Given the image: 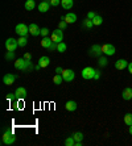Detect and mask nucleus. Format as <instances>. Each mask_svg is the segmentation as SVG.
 Here are the masks:
<instances>
[{
  "instance_id": "f257e3e1",
  "label": "nucleus",
  "mask_w": 132,
  "mask_h": 146,
  "mask_svg": "<svg viewBox=\"0 0 132 146\" xmlns=\"http://www.w3.org/2000/svg\"><path fill=\"white\" fill-rule=\"evenodd\" d=\"M15 67L17 70H21V71H32L33 67H32V62L29 59H25V58H19L15 62Z\"/></svg>"
},
{
  "instance_id": "f03ea898",
  "label": "nucleus",
  "mask_w": 132,
  "mask_h": 146,
  "mask_svg": "<svg viewBox=\"0 0 132 146\" xmlns=\"http://www.w3.org/2000/svg\"><path fill=\"white\" fill-rule=\"evenodd\" d=\"M1 142L4 145H12L16 142V136H15L12 130L9 128H4L3 129V136H1Z\"/></svg>"
},
{
  "instance_id": "7ed1b4c3",
  "label": "nucleus",
  "mask_w": 132,
  "mask_h": 146,
  "mask_svg": "<svg viewBox=\"0 0 132 146\" xmlns=\"http://www.w3.org/2000/svg\"><path fill=\"white\" fill-rule=\"evenodd\" d=\"M15 32H16L20 37H27V34L29 33V27L25 24H17L15 28Z\"/></svg>"
},
{
  "instance_id": "20e7f679",
  "label": "nucleus",
  "mask_w": 132,
  "mask_h": 146,
  "mask_svg": "<svg viewBox=\"0 0 132 146\" xmlns=\"http://www.w3.org/2000/svg\"><path fill=\"white\" fill-rule=\"evenodd\" d=\"M50 38L53 42H57V44H60V42H62V40H64V33H62V29H56V31H53V33L50 34Z\"/></svg>"
},
{
  "instance_id": "39448f33",
  "label": "nucleus",
  "mask_w": 132,
  "mask_h": 146,
  "mask_svg": "<svg viewBox=\"0 0 132 146\" xmlns=\"http://www.w3.org/2000/svg\"><path fill=\"white\" fill-rule=\"evenodd\" d=\"M17 46H19V42L15 38H8L5 41V49H7V51H16Z\"/></svg>"
},
{
  "instance_id": "423d86ee",
  "label": "nucleus",
  "mask_w": 132,
  "mask_h": 146,
  "mask_svg": "<svg viewBox=\"0 0 132 146\" xmlns=\"http://www.w3.org/2000/svg\"><path fill=\"white\" fill-rule=\"evenodd\" d=\"M95 71L96 70H94L92 67H85L83 70H82V78L83 79H94V75H95Z\"/></svg>"
},
{
  "instance_id": "0eeeda50",
  "label": "nucleus",
  "mask_w": 132,
  "mask_h": 146,
  "mask_svg": "<svg viewBox=\"0 0 132 146\" xmlns=\"http://www.w3.org/2000/svg\"><path fill=\"white\" fill-rule=\"evenodd\" d=\"M115 51H116L115 46L111 45V44H105L103 46H102V53L106 54V55H114L115 54Z\"/></svg>"
},
{
  "instance_id": "6e6552de",
  "label": "nucleus",
  "mask_w": 132,
  "mask_h": 146,
  "mask_svg": "<svg viewBox=\"0 0 132 146\" xmlns=\"http://www.w3.org/2000/svg\"><path fill=\"white\" fill-rule=\"evenodd\" d=\"M17 79V75L15 74H5L3 76V83L7 86H12L15 83V80Z\"/></svg>"
},
{
  "instance_id": "1a4fd4ad",
  "label": "nucleus",
  "mask_w": 132,
  "mask_h": 146,
  "mask_svg": "<svg viewBox=\"0 0 132 146\" xmlns=\"http://www.w3.org/2000/svg\"><path fill=\"white\" fill-rule=\"evenodd\" d=\"M62 76H64L65 82H71L75 76V72L73 71V70H70V68H66V70L62 71Z\"/></svg>"
},
{
  "instance_id": "9d476101",
  "label": "nucleus",
  "mask_w": 132,
  "mask_h": 146,
  "mask_svg": "<svg viewBox=\"0 0 132 146\" xmlns=\"http://www.w3.org/2000/svg\"><path fill=\"white\" fill-rule=\"evenodd\" d=\"M88 54L91 57H102V46L99 45H92L90 48V53Z\"/></svg>"
},
{
  "instance_id": "9b49d317",
  "label": "nucleus",
  "mask_w": 132,
  "mask_h": 146,
  "mask_svg": "<svg viewBox=\"0 0 132 146\" xmlns=\"http://www.w3.org/2000/svg\"><path fill=\"white\" fill-rule=\"evenodd\" d=\"M29 33H31L33 37H37V36H40L41 29L38 28L37 24H31L29 25Z\"/></svg>"
},
{
  "instance_id": "f8f14e48",
  "label": "nucleus",
  "mask_w": 132,
  "mask_h": 146,
  "mask_svg": "<svg viewBox=\"0 0 132 146\" xmlns=\"http://www.w3.org/2000/svg\"><path fill=\"white\" fill-rule=\"evenodd\" d=\"M49 8H50V3H49V1H46V0L41 1V3L38 4V11H40V12H42V13L48 12V11H49Z\"/></svg>"
},
{
  "instance_id": "ddd939ff",
  "label": "nucleus",
  "mask_w": 132,
  "mask_h": 146,
  "mask_svg": "<svg viewBox=\"0 0 132 146\" xmlns=\"http://www.w3.org/2000/svg\"><path fill=\"white\" fill-rule=\"evenodd\" d=\"M15 95H16L17 99H25L27 98V90L24 87H19V88L15 91Z\"/></svg>"
},
{
  "instance_id": "4468645a",
  "label": "nucleus",
  "mask_w": 132,
  "mask_h": 146,
  "mask_svg": "<svg viewBox=\"0 0 132 146\" xmlns=\"http://www.w3.org/2000/svg\"><path fill=\"white\" fill-rule=\"evenodd\" d=\"M49 63H50V58L46 57V55H44V57H41L40 59H38V65H40L41 68L48 67V66H49Z\"/></svg>"
},
{
  "instance_id": "2eb2a0df",
  "label": "nucleus",
  "mask_w": 132,
  "mask_h": 146,
  "mask_svg": "<svg viewBox=\"0 0 132 146\" xmlns=\"http://www.w3.org/2000/svg\"><path fill=\"white\" fill-rule=\"evenodd\" d=\"M77 103L74 102V100H69V102H66V104H65V108H66V111H69V112H74L75 109H77Z\"/></svg>"
},
{
  "instance_id": "dca6fc26",
  "label": "nucleus",
  "mask_w": 132,
  "mask_h": 146,
  "mask_svg": "<svg viewBox=\"0 0 132 146\" xmlns=\"http://www.w3.org/2000/svg\"><path fill=\"white\" fill-rule=\"evenodd\" d=\"M64 21H66L68 24H74L75 21H77V15L75 13H66L65 15V20Z\"/></svg>"
},
{
  "instance_id": "f3484780",
  "label": "nucleus",
  "mask_w": 132,
  "mask_h": 146,
  "mask_svg": "<svg viewBox=\"0 0 132 146\" xmlns=\"http://www.w3.org/2000/svg\"><path fill=\"white\" fill-rule=\"evenodd\" d=\"M115 67L118 70H124L125 67H128V62L125 61V59H118L115 62Z\"/></svg>"
},
{
  "instance_id": "a211bd4d",
  "label": "nucleus",
  "mask_w": 132,
  "mask_h": 146,
  "mask_svg": "<svg viewBox=\"0 0 132 146\" xmlns=\"http://www.w3.org/2000/svg\"><path fill=\"white\" fill-rule=\"evenodd\" d=\"M122 96L124 100H127V102H128V100H132V88H129V87L124 88L122 92Z\"/></svg>"
},
{
  "instance_id": "6ab92c4d",
  "label": "nucleus",
  "mask_w": 132,
  "mask_h": 146,
  "mask_svg": "<svg viewBox=\"0 0 132 146\" xmlns=\"http://www.w3.org/2000/svg\"><path fill=\"white\" fill-rule=\"evenodd\" d=\"M61 5L64 9H71L74 5V0H61Z\"/></svg>"
},
{
  "instance_id": "aec40b11",
  "label": "nucleus",
  "mask_w": 132,
  "mask_h": 146,
  "mask_svg": "<svg viewBox=\"0 0 132 146\" xmlns=\"http://www.w3.org/2000/svg\"><path fill=\"white\" fill-rule=\"evenodd\" d=\"M52 42H53V41H52L50 37H44V38H42V41H41V46H42V48H45V49H48L52 45Z\"/></svg>"
},
{
  "instance_id": "412c9836",
  "label": "nucleus",
  "mask_w": 132,
  "mask_h": 146,
  "mask_svg": "<svg viewBox=\"0 0 132 146\" xmlns=\"http://www.w3.org/2000/svg\"><path fill=\"white\" fill-rule=\"evenodd\" d=\"M92 27H94V24H92V20H90V19H86V20L82 21V28H85V29H91Z\"/></svg>"
},
{
  "instance_id": "4be33fe9",
  "label": "nucleus",
  "mask_w": 132,
  "mask_h": 146,
  "mask_svg": "<svg viewBox=\"0 0 132 146\" xmlns=\"http://www.w3.org/2000/svg\"><path fill=\"white\" fill-rule=\"evenodd\" d=\"M24 7H25V9H27V11H32L34 7H36L34 0H27V1H25V4H24Z\"/></svg>"
},
{
  "instance_id": "5701e85b",
  "label": "nucleus",
  "mask_w": 132,
  "mask_h": 146,
  "mask_svg": "<svg viewBox=\"0 0 132 146\" xmlns=\"http://www.w3.org/2000/svg\"><path fill=\"white\" fill-rule=\"evenodd\" d=\"M102 23H103V19H102V16H96L92 19V24H94V27H99V25H102Z\"/></svg>"
},
{
  "instance_id": "b1692460",
  "label": "nucleus",
  "mask_w": 132,
  "mask_h": 146,
  "mask_svg": "<svg viewBox=\"0 0 132 146\" xmlns=\"http://www.w3.org/2000/svg\"><path fill=\"white\" fill-rule=\"evenodd\" d=\"M53 82H54V84H61L62 82H64V76H62V74H57L54 75V78H53Z\"/></svg>"
},
{
  "instance_id": "393cba45",
  "label": "nucleus",
  "mask_w": 132,
  "mask_h": 146,
  "mask_svg": "<svg viewBox=\"0 0 132 146\" xmlns=\"http://www.w3.org/2000/svg\"><path fill=\"white\" fill-rule=\"evenodd\" d=\"M98 65L101 66V67H106V66L109 65V61H107V58H106V57H99Z\"/></svg>"
},
{
  "instance_id": "a878e982",
  "label": "nucleus",
  "mask_w": 132,
  "mask_h": 146,
  "mask_svg": "<svg viewBox=\"0 0 132 146\" xmlns=\"http://www.w3.org/2000/svg\"><path fill=\"white\" fill-rule=\"evenodd\" d=\"M124 124L128 126L132 125V113H127V115L124 116Z\"/></svg>"
},
{
  "instance_id": "bb28decb",
  "label": "nucleus",
  "mask_w": 132,
  "mask_h": 146,
  "mask_svg": "<svg viewBox=\"0 0 132 146\" xmlns=\"http://www.w3.org/2000/svg\"><path fill=\"white\" fill-rule=\"evenodd\" d=\"M17 42H19V46H20V48H24V46H27V44H28V38L27 37H20L19 40H17Z\"/></svg>"
},
{
  "instance_id": "cd10ccee",
  "label": "nucleus",
  "mask_w": 132,
  "mask_h": 146,
  "mask_svg": "<svg viewBox=\"0 0 132 146\" xmlns=\"http://www.w3.org/2000/svg\"><path fill=\"white\" fill-rule=\"evenodd\" d=\"M65 145L66 146H75V139L73 138V136L68 137V138L65 139Z\"/></svg>"
},
{
  "instance_id": "c85d7f7f",
  "label": "nucleus",
  "mask_w": 132,
  "mask_h": 146,
  "mask_svg": "<svg viewBox=\"0 0 132 146\" xmlns=\"http://www.w3.org/2000/svg\"><path fill=\"white\" fill-rule=\"evenodd\" d=\"M73 138H74L75 141H82V139H83V134H82L81 132H75V133H73Z\"/></svg>"
},
{
  "instance_id": "c756f323",
  "label": "nucleus",
  "mask_w": 132,
  "mask_h": 146,
  "mask_svg": "<svg viewBox=\"0 0 132 146\" xmlns=\"http://www.w3.org/2000/svg\"><path fill=\"white\" fill-rule=\"evenodd\" d=\"M66 45L64 44V42H60V44L57 45V50L60 51V53H65V51H66Z\"/></svg>"
},
{
  "instance_id": "7c9ffc66",
  "label": "nucleus",
  "mask_w": 132,
  "mask_h": 146,
  "mask_svg": "<svg viewBox=\"0 0 132 146\" xmlns=\"http://www.w3.org/2000/svg\"><path fill=\"white\" fill-rule=\"evenodd\" d=\"M13 58H15V51H7L5 59H7V61H11V59H13Z\"/></svg>"
},
{
  "instance_id": "2f4dec72",
  "label": "nucleus",
  "mask_w": 132,
  "mask_h": 146,
  "mask_svg": "<svg viewBox=\"0 0 132 146\" xmlns=\"http://www.w3.org/2000/svg\"><path fill=\"white\" fill-rule=\"evenodd\" d=\"M66 27H68V23H66V21H64V20L60 21V24H58V28H60V29L64 31V29H66Z\"/></svg>"
},
{
  "instance_id": "473e14b6",
  "label": "nucleus",
  "mask_w": 132,
  "mask_h": 146,
  "mask_svg": "<svg viewBox=\"0 0 132 146\" xmlns=\"http://www.w3.org/2000/svg\"><path fill=\"white\" fill-rule=\"evenodd\" d=\"M48 34H49V31H48L46 28H41L40 36H42V37H48Z\"/></svg>"
},
{
  "instance_id": "72a5a7b5",
  "label": "nucleus",
  "mask_w": 132,
  "mask_h": 146,
  "mask_svg": "<svg viewBox=\"0 0 132 146\" xmlns=\"http://www.w3.org/2000/svg\"><path fill=\"white\" fill-rule=\"evenodd\" d=\"M49 3H50L52 7H57V5H60V4H61V0H50Z\"/></svg>"
},
{
  "instance_id": "f704fd0d",
  "label": "nucleus",
  "mask_w": 132,
  "mask_h": 146,
  "mask_svg": "<svg viewBox=\"0 0 132 146\" xmlns=\"http://www.w3.org/2000/svg\"><path fill=\"white\" fill-rule=\"evenodd\" d=\"M57 42H52V45L50 46H49V48H48V50L49 51H53V50H57Z\"/></svg>"
},
{
  "instance_id": "c9c22d12",
  "label": "nucleus",
  "mask_w": 132,
  "mask_h": 146,
  "mask_svg": "<svg viewBox=\"0 0 132 146\" xmlns=\"http://www.w3.org/2000/svg\"><path fill=\"white\" fill-rule=\"evenodd\" d=\"M95 16H96V13H95V12H88V13H87V19H90V20H92Z\"/></svg>"
},
{
  "instance_id": "e433bc0d",
  "label": "nucleus",
  "mask_w": 132,
  "mask_h": 146,
  "mask_svg": "<svg viewBox=\"0 0 132 146\" xmlns=\"http://www.w3.org/2000/svg\"><path fill=\"white\" fill-rule=\"evenodd\" d=\"M15 98H16V95H15V94H8V95H7V100H8V102L13 100Z\"/></svg>"
},
{
  "instance_id": "4c0bfd02",
  "label": "nucleus",
  "mask_w": 132,
  "mask_h": 146,
  "mask_svg": "<svg viewBox=\"0 0 132 146\" xmlns=\"http://www.w3.org/2000/svg\"><path fill=\"white\" fill-rule=\"evenodd\" d=\"M24 58L31 61V59H32V54H31V53H25V54H24Z\"/></svg>"
},
{
  "instance_id": "58836bf2",
  "label": "nucleus",
  "mask_w": 132,
  "mask_h": 146,
  "mask_svg": "<svg viewBox=\"0 0 132 146\" xmlns=\"http://www.w3.org/2000/svg\"><path fill=\"white\" fill-rule=\"evenodd\" d=\"M99 78H101V71L96 70V71H95V75H94V79H99Z\"/></svg>"
},
{
  "instance_id": "ea45409f",
  "label": "nucleus",
  "mask_w": 132,
  "mask_h": 146,
  "mask_svg": "<svg viewBox=\"0 0 132 146\" xmlns=\"http://www.w3.org/2000/svg\"><path fill=\"white\" fill-rule=\"evenodd\" d=\"M62 71H64V70H62L61 67H56V72H57V74H62Z\"/></svg>"
},
{
  "instance_id": "a19ab883",
  "label": "nucleus",
  "mask_w": 132,
  "mask_h": 146,
  "mask_svg": "<svg viewBox=\"0 0 132 146\" xmlns=\"http://www.w3.org/2000/svg\"><path fill=\"white\" fill-rule=\"evenodd\" d=\"M128 71H129V74H132V62L128 63Z\"/></svg>"
},
{
  "instance_id": "79ce46f5",
  "label": "nucleus",
  "mask_w": 132,
  "mask_h": 146,
  "mask_svg": "<svg viewBox=\"0 0 132 146\" xmlns=\"http://www.w3.org/2000/svg\"><path fill=\"white\" fill-rule=\"evenodd\" d=\"M129 134H131V136H132V125L129 126Z\"/></svg>"
}]
</instances>
